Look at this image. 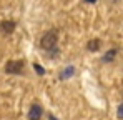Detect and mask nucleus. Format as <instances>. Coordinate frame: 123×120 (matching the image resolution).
Instances as JSON below:
<instances>
[{
	"instance_id": "6e6552de",
	"label": "nucleus",
	"mask_w": 123,
	"mask_h": 120,
	"mask_svg": "<svg viewBox=\"0 0 123 120\" xmlns=\"http://www.w3.org/2000/svg\"><path fill=\"white\" fill-rule=\"evenodd\" d=\"M33 67H35V70H37V73H38V75H43V73H45V70L42 68V67H40V65H38V63H35Z\"/></svg>"
},
{
	"instance_id": "20e7f679",
	"label": "nucleus",
	"mask_w": 123,
	"mask_h": 120,
	"mask_svg": "<svg viewBox=\"0 0 123 120\" xmlns=\"http://www.w3.org/2000/svg\"><path fill=\"white\" fill-rule=\"evenodd\" d=\"M15 22H12V20H3L2 23H0V30L3 32V33H12L13 30H15Z\"/></svg>"
},
{
	"instance_id": "1a4fd4ad",
	"label": "nucleus",
	"mask_w": 123,
	"mask_h": 120,
	"mask_svg": "<svg viewBox=\"0 0 123 120\" xmlns=\"http://www.w3.org/2000/svg\"><path fill=\"white\" fill-rule=\"evenodd\" d=\"M117 115H118V119H123V103L118 107V112H117Z\"/></svg>"
},
{
	"instance_id": "0eeeda50",
	"label": "nucleus",
	"mask_w": 123,
	"mask_h": 120,
	"mask_svg": "<svg viewBox=\"0 0 123 120\" xmlns=\"http://www.w3.org/2000/svg\"><path fill=\"white\" fill-rule=\"evenodd\" d=\"M72 75H73V67H68V68H65V72L60 75V79L65 80L67 77H72Z\"/></svg>"
},
{
	"instance_id": "f03ea898",
	"label": "nucleus",
	"mask_w": 123,
	"mask_h": 120,
	"mask_svg": "<svg viewBox=\"0 0 123 120\" xmlns=\"http://www.w3.org/2000/svg\"><path fill=\"white\" fill-rule=\"evenodd\" d=\"M22 70H23V62L22 60H10L5 65L7 73H22Z\"/></svg>"
},
{
	"instance_id": "7ed1b4c3",
	"label": "nucleus",
	"mask_w": 123,
	"mask_h": 120,
	"mask_svg": "<svg viewBox=\"0 0 123 120\" xmlns=\"http://www.w3.org/2000/svg\"><path fill=\"white\" fill-rule=\"evenodd\" d=\"M42 113H43L42 107L38 103H33V105L30 107V110H28V120H40Z\"/></svg>"
},
{
	"instance_id": "9d476101",
	"label": "nucleus",
	"mask_w": 123,
	"mask_h": 120,
	"mask_svg": "<svg viewBox=\"0 0 123 120\" xmlns=\"http://www.w3.org/2000/svg\"><path fill=\"white\" fill-rule=\"evenodd\" d=\"M50 120H57V119H55V117H53V115H50Z\"/></svg>"
},
{
	"instance_id": "f257e3e1",
	"label": "nucleus",
	"mask_w": 123,
	"mask_h": 120,
	"mask_svg": "<svg viewBox=\"0 0 123 120\" xmlns=\"http://www.w3.org/2000/svg\"><path fill=\"white\" fill-rule=\"evenodd\" d=\"M57 40H58V33H57V30H48V32L42 37L40 47H42V48H45V50H52V48H55Z\"/></svg>"
},
{
	"instance_id": "9b49d317",
	"label": "nucleus",
	"mask_w": 123,
	"mask_h": 120,
	"mask_svg": "<svg viewBox=\"0 0 123 120\" xmlns=\"http://www.w3.org/2000/svg\"><path fill=\"white\" fill-rule=\"evenodd\" d=\"M86 2H90V3H93V2H97V0H86Z\"/></svg>"
},
{
	"instance_id": "423d86ee",
	"label": "nucleus",
	"mask_w": 123,
	"mask_h": 120,
	"mask_svg": "<svg viewBox=\"0 0 123 120\" xmlns=\"http://www.w3.org/2000/svg\"><path fill=\"white\" fill-rule=\"evenodd\" d=\"M115 57H117V50H115V48H111V50H108V52L103 55L102 60H103V62H111Z\"/></svg>"
},
{
	"instance_id": "39448f33",
	"label": "nucleus",
	"mask_w": 123,
	"mask_h": 120,
	"mask_svg": "<svg viewBox=\"0 0 123 120\" xmlns=\"http://www.w3.org/2000/svg\"><path fill=\"white\" fill-rule=\"evenodd\" d=\"M100 45H102V42L98 39H93V40H90L88 42V45H86V48L90 50V52H97L98 48H100Z\"/></svg>"
}]
</instances>
